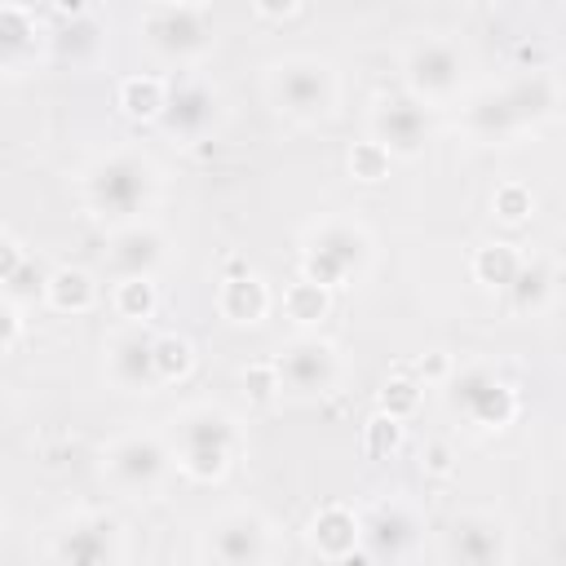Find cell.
I'll return each instance as SVG.
<instances>
[{
  "label": "cell",
  "mask_w": 566,
  "mask_h": 566,
  "mask_svg": "<svg viewBox=\"0 0 566 566\" xmlns=\"http://www.w3.org/2000/svg\"><path fill=\"white\" fill-rule=\"evenodd\" d=\"M27 261V252H22V243L13 239V234H0V287L13 279V270Z\"/></svg>",
  "instance_id": "cell-39"
},
{
  "label": "cell",
  "mask_w": 566,
  "mask_h": 566,
  "mask_svg": "<svg viewBox=\"0 0 566 566\" xmlns=\"http://www.w3.org/2000/svg\"><path fill=\"white\" fill-rule=\"evenodd\" d=\"M517 265H522V252L513 243H504V239H491V243H482L473 252V279L482 287H491V292H504L513 283Z\"/></svg>",
  "instance_id": "cell-27"
},
{
  "label": "cell",
  "mask_w": 566,
  "mask_h": 566,
  "mask_svg": "<svg viewBox=\"0 0 566 566\" xmlns=\"http://www.w3.org/2000/svg\"><path fill=\"white\" fill-rule=\"evenodd\" d=\"M265 93H270L274 111L287 115L292 124H318L340 102V84H336L332 62L314 57V53H292V57L270 62Z\"/></svg>",
  "instance_id": "cell-3"
},
{
  "label": "cell",
  "mask_w": 566,
  "mask_h": 566,
  "mask_svg": "<svg viewBox=\"0 0 566 566\" xmlns=\"http://www.w3.org/2000/svg\"><path fill=\"white\" fill-rule=\"evenodd\" d=\"M447 398L451 407L473 424V429H486V433H500L513 424L517 416V389L509 380H500L486 363H469L460 371L447 376Z\"/></svg>",
  "instance_id": "cell-5"
},
{
  "label": "cell",
  "mask_w": 566,
  "mask_h": 566,
  "mask_svg": "<svg viewBox=\"0 0 566 566\" xmlns=\"http://www.w3.org/2000/svg\"><path fill=\"white\" fill-rule=\"evenodd\" d=\"M217 310H221V318L234 323V327L261 323V318L270 314V287H265V279L252 274V270L226 274L221 287H217Z\"/></svg>",
  "instance_id": "cell-20"
},
{
  "label": "cell",
  "mask_w": 566,
  "mask_h": 566,
  "mask_svg": "<svg viewBox=\"0 0 566 566\" xmlns=\"http://www.w3.org/2000/svg\"><path fill=\"white\" fill-rule=\"evenodd\" d=\"M44 283H49V270H44L40 261H31V256H27L0 292H4V296H13L18 305H27V301H44Z\"/></svg>",
  "instance_id": "cell-35"
},
{
  "label": "cell",
  "mask_w": 566,
  "mask_h": 566,
  "mask_svg": "<svg viewBox=\"0 0 566 566\" xmlns=\"http://www.w3.org/2000/svg\"><path fill=\"white\" fill-rule=\"evenodd\" d=\"M150 345H155V336L146 332V323H128L124 332H115V336L106 340V376H111L115 389H128V394H150V389H159Z\"/></svg>",
  "instance_id": "cell-16"
},
{
  "label": "cell",
  "mask_w": 566,
  "mask_h": 566,
  "mask_svg": "<svg viewBox=\"0 0 566 566\" xmlns=\"http://www.w3.org/2000/svg\"><path fill=\"white\" fill-rule=\"evenodd\" d=\"M0 522H4V509H0Z\"/></svg>",
  "instance_id": "cell-45"
},
{
  "label": "cell",
  "mask_w": 566,
  "mask_h": 566,
  "mask_svg": "<svg viewBox=\"0 0 566 566\" xmlns=\"http://www.w3.org/2000/svg\"><path fill=\"white\" fill-rule=\"evenodd\" d=\"M111 301H115V314H119V318H128V323H146V318H155V305H159V292H155V274L119 279Z\"/></svg>",
  "instance_id": "cell-29"
},
{
  "label": "cell",
  "mask_w": 566,
  "mask_h": 566,
  "mask_svg": "<svg viewBox=\"0 0 566 566\" xmlns=\"http://www.w3.org/2000/svg\"><path fill=\"white\" fill-rule=\"evenodd\" d=\"M168 256V243L164 234L150 226V221H124L115 226L111 243H106V261L115 270V279H137V274H155Z\"/></svg>",
  "instance_id": "cell-17"
},
{
  "label": "cell",
  "mask_w": 566,
  "mask_h": 566,
  "mask_svg": "<svg viewBox=\"0 0 566 566\" xmlns=\"http://www.w3.org/2000/svg\"><path fill=\"white\" fill-rule=\"evenodd\" d=\"M491 217L500 226H526L535 217V190L526 181H500L491 190Z\"/></svg>",
  "instance_id": "cell-30"
},
{
  "label": "cell",
  "mask_w": 566,
  "mask_h": 566,
  "mask_svg": "<svg viewBox=\"0 0 566 566\" xmlns=\"http://www.w3.org/2000/svg\"><path fill=\"white\" fill-rule=\"evenodd\" d=\"M168 442L190 482H221L243 447V429L221 402H190L168 420Z\"/></svg>",
  "instance_id": "cell-1"
},
{
  "label": "cell",
  "mask_w": 566,
  "mask_h": 566,
  "mask_svg": "<svg viewBox=\"0 0 566 566\" xmlns=\"http://www.w3.org/2000/svg\"><path fill=\"white\" fill-rule=\"evenodd\" d=\"M97 44H102V27H97V18L80 13V18H66V27H62V35H57V57H66V62H84V57L97 53Z\"/></svg>",
  "instance_id": "cell-32"
},
{
  "label": "cell",
  "mask_w": 566,
  "mask_h": 566,
  "mask_svg": "<svg viewBox=\"0 0 566 566\" xmlns=\"http://www.w3.org/2000/svg\"><path fill=\"white\" fill-rule=\"evenodd\" d=\"M345 168H349V177L354 181H367V186H376V181H385L389 177V168H394V155L376 142V137H363V142H354L349 146V159H345Z\"/></svg>",
  "instance_id": "cell-31"
},
{
  "label": "cell",
  "mask_w": 566,
  "mask_h": 566,
  "mask_svg": "<svg viewBox=\"0 0 566 566\" xmlns=\"http://www.w3.org/2000/svg\"><path fill=\"white\" fill-rule=\"evenodd\" d=\"M398 447H402V420H394L385 411L367 416V424H363V451H367V460H389Z\"/></svg>",
  "instance_id": "cell-33"
},
{
  "label": "cell",
  "mask_w": 566,
  "mask_h": 566,
  "mask_svg": "<svg viewBox=\"0 0 566 566\" xmlns=\"http://www.w3.org/2000/svg\"><path fill=\"white\" fill-rule=\"evenodd\" d=\"M49 557L53 562H71V566L124 562V526L111 513H75L53 531Z\"/></svg>",
  "instance_id": "cell-8"
},
{
  "label": "cell",
  "mask_w": 566,
  "mask_h": 566,
  "mask_svg": "<svg viewBox=\"0 0 566 566\" xmlns=\"http://www.w3.org/2000/svg\"><path fill=\"white\" fill-rule=\"evenodd\" d=\"M40 44V22L27 4H0V57L22 62Z\"/></svg>",
  "instance_id": "cell-26"
},
{
  "label": "cell",
  "mask_w": 566,
  "mask_h": 566,
  "mask_svg": "<svg viewBox=\"0 0 566 566\" xmlns=\"http://www.w3.org/2000/svg\"><path fill=\"white\" fill-rule=\"evenodd\" d=\"M464 133H469L473 142H486V146L517 137V133H522V119H517V111H513V102H509V88H486V93H478V97L464 106Z\"/></svg>",
  "instance_id": "cell-19"
},
{
  "label": "cell",
  "mask_w": 566,
  "mask_h": 566,
  "mask_svg": "<svg viewBox=\"0 0 566 566\" xmlns=\"http://www.w3.org/2000/svg\"><path fill=\"white\" fill-rule=\"evenodd\" d=\"M159 199V168L142 150H111L84 168V203L97 221L124 226Z\"/></svg>",
  "instance_id": "cell-2"
},
{
  "label": "cell",
  "mask_w": 566,
  "mask_h": 566,
  "mask_svg": "<svg viewBox=\"0 0 566 566\" xmlns=\"http://www.w3.org/2000/svg\"><path fill=\"white\" fill-rule=\"evenodd\" d=\"M252 9H256L265 22H283V18H292V13L301 9V0H252Z\"/></svg>",
  "instance_id": "cell-41"
},
{
  "label": "cell",
  "mask_w": 566,
  "mask_h": 566,
  "mask_svg": "<svg viewBox=\"0 0 566 566\" xmlns=\"http://www.w3.org/2000/svg\"><path fill=\"white\" fill-rule=\"evenodd\" d=\"M168 464H172V451L155 433H124L106 447V473L115 478V486L137 491V495L155 491L164 482Z\"/></svg>",
  "instance_id": "cell-12"
},
{
  "label": "cell",
  "mask_w": 566,
  "mask_h": 566,
  "mask_svg": "<svg viewBox=\"0 0 566 566\" xmlns=\"http://www.w3.org/2000/svg\"><path fill=\"white\" fill-rule=\"evenodd\" d=\"M203 557L221 562V566H252L270 557V522L252 509H230L221 513L208 535H203Z\"/></svg>",
  "instance_id": "cell-11"
},
{
  "label": "cell",
  "mask_w": 566,
  "mask_h": 566,
  "mask_svg": "<svg viewBox=\"0 0 566 566\" xmlns=\"http://www.w3.org/2000/svg\"><path fill=\"white\" fill-rule=\"evenodd\" d=\"M150 358H155V376L159 385H177L195 371V345L177 332H159L155 345H150Z\"/></svg>",
  "instance_id": "cell-28"
},
{
  "label": "cell",
  "mask_w": 566,
  "mask_h": 566,
  "mask_svg": "<svg viewBox=\"0 0 566 566\" xmlns=\"http://www.w3.org/2000/svg\"><path fill=\"white\" fill-rule=\"evenodd\" d=\"M279 367V385L296 398H314V394H327L340 376V354L332 340L323 336H296L292 345H283V354L274 358Z\"/></svg>",
  "instance_id": "cell-10"
},
{
  "label": "cell",
  "mask_w": 566,
  "mask_h": 566,
  "mask_svg": "<svg viewBox=\"0 0 566 566\" xmlns=\"http://www.w3.org/2000/svg\"><path fill=\"white\" fill-rule=\"evenodd\" d=\"M164 97H168V80L164 75H128V80H119L115 106L133 124H155L159 111H164Z\"/></svg>",
  "instance_id": "cell-24"
},
{
  "label": "cell",
  "mask_w": 566,
  "mask_h": 566,
  "mask_svg": "<svg viewBox=\"0 0 566 566\" xmlns=\"http://www.w3.org/2000/svg\"><path fill=\"white\" fill-rule=\"evenodd\" d=\"M420 380L416 376H389L385 389H380V411L394 416V420H411L420 411Z\"/></svg>",
  "instance_id": "cell-34"
},
{
  "label": "cell",
  "mask_w": 566,
  "mask_h": 566,
  "mask_svg": "<svg viewBox=\"0 0 566 566\" xmlns=\"http://www.w3.org/2000/svg\"><path fill=\"white\" fill-rule=\"evenodd\" d=\"M310 548L323 562H349L358 553V513L349 504H323L310 517Z\"/></svg>",
  "instance_id": "cell-18"
},
{
  "label": "cell",
  "mask_w": 566,
  "mask_h": 566,
  "mask_svg": "<svg viewBox=\"0 0 566 566\" xmlns=\"http://www.w3.org/2000/svg\"><path fill=\"white\" fill-rule=\"evenodd\" d=\"M407 93L420 102H447L464 84V49L447 35H424L402 53Z\"/></svg>",
  "instance_id": "cell-6"
},
{
  "label": "cell",
  "mask_w": 566,
  "mask_h": 566,
  "mask_svg": "<svg viewBox=\"0 0 566 566\" xmlns=\"http://www.w3.org/2000/svg\"><path fill=\"white\" fill-rule=\"evenodd\" d=\"M367 137H376L394 159H416L433 137L429 102L411 93H380L367 111Z\"/></svg>",
  "instance_id": "cell-7"
},
{
  "label": "cell",
  "mask_w": 566,
  "mask_h": 566,
  "mask_svg": "<svg viewBox=\"0 0 566 566\" xmlns=\"http://www.w3.org/2000/svg\"><path fill=\"white\" fill-rule=\"evenodd\" d=\"M57 9H62L66 18H80V13H84V0H57Z\"/></svg>",
  "instance_id": "cell-42"
},
{
  "label": "cell",
  "mask_w": 566,
  "mask_h": 566,
  "mask_svg": "<svg viewBox=\"0 0 566 566\" xmlns=\"http://www.w3.org/2000/svg\"><path fill=\"white\" fill-rule=\"evenodd\" d=\"M447 557L464 566H504L513 557L509 522L495 513H460L447 531Z\"/></svg>",
  "instance_id": "cell-15"
},
{
  "label": "cell",
  "mask_w": 566,
  "mask_h": 566,
  "mask_svg": "<svg viewBox=\"0 0 566 566\" xmlns=\"http://www.w3.org/2000/svg\"><path fill=\"white\" fill-rule=\"evenodd\" d=\"M243 394H248L252 402H274V398L283 394L274 358H270V363H252V367H243Z\"/></svg>",
  "instance_id": "cell-36"
},
{
  "label": "cell",
  "mask_w": 566,
  "mask_h": 566,
  "mask_svg": "<svg viewBox=\"0 0 566 566\" xmlns=\"http://www.w3.org/2000/svg\"><path fill=\"white\" fill-rule=\"evenodd\" d=\"M371 261V234L349 217H323L301 239V274L323 287H349Z\"/></svg>",
  "instance_id": "cell-4"
},
{
  "label": "cell",
  "mask_w": 566,
  "mask_h": 566,
  "mask_svg": "<svg viewBox=\"0 0 566 566\" xmlns=\"http://www.w3.org/2000/svg\"><path fill=\"white\" fill-rule=\"evenodd\" d=\"M4 66H9V62H4V57H0V71H4Z\"/></svg>",
  "instance_id": "cell-44"
},
{
  "label": "cell",
  "mask_w": 566,
  "mask_h": 566,
  "mask_svg": "<svg viewBox=\"0 0 566 566\" xmlns=\"http://www.w3.org/2000/svg\"><path fill=\"white\" fill-rule=\"evenodd\" d=\"M553 287H557V265L548 256H531V261L522 256V265H517V274H513V283L504 292L513 296V310L539 314L553 301Z\"/></svg>",
  "instance_id": "cell-23"
},
{
  "label": "cell",
  "mask_w": 566,
  "mask_h": 566,
  "mask_svg": "<svg viewBox=\"0 0 566 566\" xmlns=\"http://www.w3.org/2000/svg\"><path fill=\"white\" fill-rule=\"evenodd\" d=\"M168 4H177V9H203L208 0H168Z\"/></svg>",
  "instance_id": "cell-43"
},
{
  "label": "cell",
  "mask_w": 566,
  "mask_h": 566,
  "mask_svg": "<svg viewBox=\"0 0 566 566\" xmlns=\"http://www.w3.org/2000/svg\"><path fill=\"white\" fill-rule=\"evenodd\" d=\"M142 35L150 44V53H159L164 62H195L212 49V27L203 18V9H177L164 4L155 13H146Z\"/></svg>",
  "instance_id": "cell-9"
},
{
  "label": "cell",
  "mask_w": 566,
  "mask_h": 566,
  "mask_svg": "<svg viewBox=\"0 0 566 566\" xmlns=\"http://www.w3.org/2000/svg\"><path fill=\"white\" fill-rule=\"evenodd\" d=\"M283 314L296 323V327H318L327 314H332V287H323V283H314V279H296V283H287V292H283Z\"/></svg>",
  "instance_id": "cell-25"
},
{
  "label": "cell",
  "mask_w": 566,
  "mask_h": 566,
  "mask_svg": "<svg viewBox=\"0 0 566 566\" xmlns=\"http://www.w3.org/2000/svg\"><path fill=\"white\" fill-rule=\"evenodd\" d=\"M451 371H455V363H451L447 349H429V354L416 358V380H420V385H447Z\"/></svg>",
  "instance_id": "cell-37"
},
{
  "label": "cell",
  "mask_w": 566,
  "mask_h": 566,
  "mask_svg": "<svg viewBox=\"0 0 566 566\" xmlns=\"http://www.w3.org/2000/svg\"><path fill=\"white\" fill-rule=\"evenodd\" d=\"M504 88H509V102H513L522 128H535L548 115H557V80L548 71H531V75H522V80H513Z\"/></svg>",
  "instance_id": "cell-22"
},
{
  "label": "cell",
  "mask_w": 566,
  "mask_h": 566,
  "mask_svg": "<svg viewBox=\"0 0 566 566\" xmlns=\"http://www.w3.org/2000/svg\"><path fill=\"white\" fill-rule=\"evenodd\" d=\"M420 544V517L402 500H380L358 517V548L367 557H389L402 562Z\"/></svg>",
  "instance_id": "cell-14"
},
{
  "label": "cell",
  "mask_w": 566,
  "mask_h": 566,
  "mask_svg": "<svg viewBox=\"0 0 566 566\" xmlns=\"http://www.w3.org/2000/svg\"><path fill=\"white\" fill-rule=\"evenodd\" d=\"M451 460H455V455H451V447H447V442H429V447H424V451H420V464H424V469H429V473H438V478H442V473H451V469H455V464H451Z\"/></svg>",
  "instance_id": "cell-40"
},
{
  "label": "cell",
  "mask_w": 566,
  "mask_h": 566,
  "mask_svg": "<svg viewBox=\"0 0 566 566\" xmlns=\"http://www.w3.org/2000/svg\"><path fill=\"white\" fill-rule=\"evenodd\" d=\"M44 305L57 314H88L97 305V279L80 265H57V270H49Z\"/></svg>",
  "instance_id": "cell-21"
},
{
  "label": "cell",
  "mask_w": 566,
  "mask_h": 566,
  "mask_svg": "<svg viewBox=\"0 0 566 566\" xmlns=\"http://www.w3.org/2000/svg\"><path fill=\"white\" fill-rule=\"evenodd\" d=\"M18 336H22V305H18L13 296H4V292H0V354H4V349H13V345H18Z\"/></svg>",
  "instance_id": "cell-38"
},
{
  "label": "cell",
  "mask_w": 566,
  "mask_h": 566,
  "mask_svg": "<svg viewBox=\"0 0 566 566\" xmlns=\"http://www.w3.org/2000/svg\"><path fill=\"white\" fill-rule=\"evenodd\" d=\"M221 119V93L208 84V80H168V97H164V111H159V124L168 137L177 142H195L203 133H212Z\"/></svg>",
  "instance_id": "cell-13"
}]
</instances>
